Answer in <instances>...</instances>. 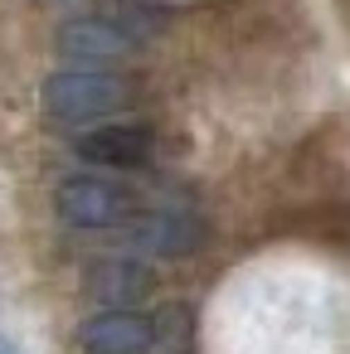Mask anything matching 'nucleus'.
Returning a JSON list of instances; mask_svg holds the SVG:
<instances>
[{
	"instance_id": "nucleus-2",
	"label": "nucleus",
	"mask_w": 350,
	"mask_h": 354,
	"mask_svg": "<svg viewBox=\"0 0 350 354\" xmlns=\"http://www.w3.org/2000/svg\"><path fill=\"white\" fill-rule=\"evenodd\" d=\"M59 218L69 228H122L132 218V194L103 175H73L59 185Z\"/></svg>"
},
{
	"instance_id": "nucleus-7",
	"label": "nucleus",
	"mask_w": 350,
	"mask_h": 354,
	"mask_svg": "<svg viewBox=\"0 0 350 354\" xmlns=\"http://www.w3.org/2000/svg\"><path fill=\"white\" fill-rule=\"evenodd\" d=\"M146 291H151V272L141 262H98L88 272V296L103 301L107 310H127Z\"/></svg>"
},
{
	"instance_id": "nucleus-3",
	"label": "nucleus",
	"mask_w": 350,
	"mask_h": 354,
	"mask_svg": "<svg viewBox=\"0 0 350 354\" xmlns=\"http://www.w3.org/2000/svg\"><path fill=\"white\" fill-rule=\"evenodd\" d=\"M78 339L88 354H146L156 344V320H146L137 310H103V315L83 320Z\"/></svg>"
},
{
	"instance_id": "nucleus-1",
	"label": "nucleus",
	"mask_w": 350,
	"mask_h": 354,
	"mask_svg": "<svg viewBox=\"0 0 350 354\" xmlns=\"http://www.w3.org/2000/svg\"><path fill=\"white\" fill-rule=\"evenodd\" d=\"M132 102V83L107 68H59L44 78V117L54 127H83L98 117H112Z\"/></svg>"
},
{
	"instance_id": "nucleus-4",
	"label": "nucleus",
	"mask_w": 350,
	"mask_h": 354,
	"mask_svg": "<svg viewBox=\"0 0 350 354\" xmlns=\"http://www.w3.org/2000/svg\"><path fill=\"white\" fill-rule=\"evenodd\" d=\"M59 49L88 68H103V64H117L132 54V35L112 20H98V15H83V20H69L59 30Z\"/></svg>"
},
{
	"instance_id": "nucleus-8",
	"label": "nucleus",
	"mask_w": 350,
	"mask_h": 354,
	"mask_svg": "<svg viewBox=\"0 0 350 354\" xmlns=\"http://www.w3.org/2000/svg\"><path fill=\"white\" fill-rule=\"evenodd\" d=\"M0 354H20V349H15V344H6V339H0Z\"/></svg>"
},
{
	"instance_id": "nucleus-6",
	"label": "nucleus",
	"mask_w": 350,
	"mask_h": 354,
	"mask_svg": "<svg viewBox=\"0 0 350 354\" xmlns=\"http://www.w3.org/2000/svg\"><path fill=\"white\" fill-rule=\"evenodd\" d=\"M132 238H137V248H146L156 257H185V252L200 248L204 228L185 209H151V214H141L132 223Z\"/></svg>"
},
{
	"instance_id": "nucleus-5",
	"label": "nucleus",
	"mask_w": 350,
	"mask_h": 354,
	"mask_svg": "<svg viewBox=\"0 0 350 354\" xmlns=\"http://www.w3.org/2000/svg\"><path fill=\"white\" fill-rule=\"evenodd\" d=\"M78 156L93 165H107V170H132V165L151 160V131L132 127V122H112V127L78 136Z\"/></svg>"
}]
</instances>
